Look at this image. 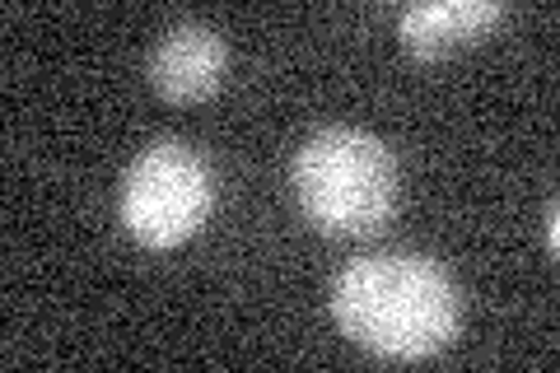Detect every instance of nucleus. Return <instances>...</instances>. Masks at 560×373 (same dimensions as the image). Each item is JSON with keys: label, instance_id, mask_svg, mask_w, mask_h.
Instances as JSON below:
<instances>
[{"label": "nucleus", "instance_id": "f03ea898", "mask_svg": "<svg viewBox=\"0 0 560 373\" xmlns=\"http://www.w3.org/2000/svg\"><path fill=\"white\" fill-rule=\"evenodd\" d=\"M290 187L318 234L364 238L397 210V154L364 127H323L294 154Z\"/></svg>", "mask_w": 560, "mask_h": 373}, {"label": "nucleus", "instance_id": "7ed1b4c3", "mask_svg": "<svg viewBox=\"0 0 560 373\" xmlns=\"http://www.w3.org/2000/svg\"><path fill=\"white\" fill-rule=\"evenodd\" d=\"M215 210V168L187 140H154L140 150L117 187V215L145 247H178Z\"/></svg>", "mask_w": 560, "mask_h": 373}, {"label": "nucleus", "instance_id": "423d86ee", "mask_svg": "<svg viewBox=\"0 0 560 373\" xmlns=\"http://www.w3.org/2000/svg\"><path fill=\"white\" fill-rule=\"evenodd\" d=\"M547 253L556 257L560 253V206L547 201Z\"/></svg>", "mask_w": 560, "mask_h": 373}, {"label": "nucleus", "instance_id": "f257e3e1", "mask_svg": "<svg viewBox=\"0 0 560 373\" xmlns=\"http://www.w3.org/2000/svg\"><path fill=\"white\" fill-rule=\"evenodd\" d=\"M331 317L355 346L416 364L458 336L463 294L425 253H364L331 280Z\"/></svg>", "mask_w": 560, "mask_h": 373}, {"label": "nucleus", "instance_id": "39448f33", "mask_svg": "<svg viewBox=\"0 0 560 373\" xmlns=\"http://www.w3.org/2000/svg\"><path fill=\"white\" fill-rule=\"evenodd\" d=\"M504 20L495 0H416L397 14V38L420 61H440L448 51L481 43Z\"/></svg>", "mask_w": 560, "mask_h": 373}, {"label": "nucleus", "instance_id": "20e7f679", "mask_svg": "<svg viewBox=\"0 0 560 373\" xmlns=\"http://www.w3.org/2000/svg\"><path fill=\"white\" fill-rule=\"evenodd\" d=\"M230 70V47L220 28L201 20H183L164 28V38L150 51V84L164 103H201L224 84Z\"/></svg>", "mask_w": 560, "mask_h": 373}]
</instances>
